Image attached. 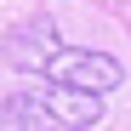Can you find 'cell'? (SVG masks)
<instances>
[{"label":"cell","instance_id":"cell-3","mask_svg":"<svg viewBox=\"0 0 131 131\" xmlns=\"http://www.w3.org/2000/svg\"><path fill=\"white\" fill-rule=\"evenodd\" d=\"M57 51H63V34H57L51 17H29V23H17L6 34V63H12L17 74L46 80V69L57 63Z\"/></svg>","mask_w":131,"mask_h":131},{"label":"cell","instance_id":"cell-1","mask_svg":"<svg viewBox=\"0 0 131 131\" xmlns=\"http://www.w3.org/2000/svg\"><path fill=\"white\" fill-rule=\"evenodd\" d=\"M103 120L108 114L97 91H74V85H51V80H34L0 103L6 131H97Z\"/></svg>","mask_w":131,"mask_h":131},{"label":"cell","instance_id":"cell-2","mask_svg":"<svg viewBox=\"0 0 131 131\" xmlns=\"http://www.w3.org/2000/svg\"><path fill=\"white\" fill-rule=\"evenodd\" d=\"M46 80L51 85H74V91H114V85L125 80V69H120V57H108V51H85V46H63L57 51V63L46 69Z\"/></svg>","mask_w":131,"mask_h":131}]
</instances>
